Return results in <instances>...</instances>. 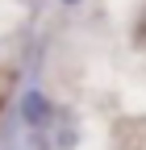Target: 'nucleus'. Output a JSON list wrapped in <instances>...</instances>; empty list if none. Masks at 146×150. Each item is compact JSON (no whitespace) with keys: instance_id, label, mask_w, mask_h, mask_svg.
I'll list each match as a JSON object with an SVG mask.
<instances>
[{"instance_id":"obj_2","label":"nucleus","mask_w":146,"mask_h":150,"mask_svg":"<svg viewBox=\"0 0 146 150\" xmlns=\"http://www.w3.org/2000/svg\"><path fill=\"white\" fill-rule=\"evenodd\" d=\"M67 4H75V0H67Z\"/></svg>"},{"instance_id":"obj_1","label":"nucleus","mask_w":146,"mask_h":150,"mask_svg":"<svg viewBox=\"0 0 146 150\" xmlns=\"http://www.w3.org/2000/svg\"><path fill=\"white\" fill-rule=\"evenodd\" d=\"M50 112H54V104L42 96V92H29V96L21 100V117H25L29 125H42V121L50 117Z\"/></svg>"}]
</instances>
